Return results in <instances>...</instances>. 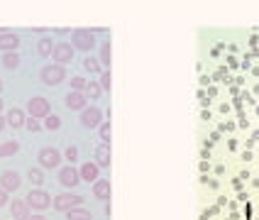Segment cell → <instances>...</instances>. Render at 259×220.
<instances>
[{
	"mask_svg": "<svg viewBox=\"0 0 259 220\" xmlns=\"http://www.w3.org/2000/svg\"><path fill=\"white\" fill-rule=\"evenodd\" d=\"M40 79H42L44 86H59L64 79H66V69L59 66V64H49L40 71Z\"/></svg>",
	"mask_w": 259,
	"mask_h": 220,
	"instance_id": "6da1fadb",
	"label": "cell"
},
{
	"mask_svg": "<svg viewBox=\"0 0 259 220\" xmlns=\"http://www.w3.org/2000/svg\"><path fill=\"white\" fill-rule=\"evenodd\" d=\"M81 203H84V196H79V193H61V196H56L51 201V206L56 211H61V213H69V211L79 208Z\"/></svg>",
	"mask_w": 259,
	"mask_h": 220,
	"instance_id": "7a4b0ae2",
	"label": "cell"
},
{
	"mask_svg": "<svg viewBox=\"0 0 259 220\" xmlns=\"http://www.w3.org/2000/svg\"><path fill=\"white\" fill-rule=\"evenodd\" d=\"M71 46L74 49H81V51H90L95 46V37L90 30H74L71 32Z\"/></svg>",
	"mask_w": 259,
	"mask_h": 220,
	"instance_id": "3957f363",
	"label": "cell"
},
{
	"mask_svg": "<svg viewBox=\"0 0 259 220\" xmlns=\"http://www.w3.org/2000/svg\"><path fill=\"white\" fill-rule=\"evenodd\" d=\"M27 203H30V208H35V211H46L49 206H51V196L42 191V188H35V191H30V196L25 198Z\"/></svg>",
	"mask_w": 259,
	"mask_h": 220,
	"instance_id": "277c9868",
	"label": "cell"
},
{
	"mask_svg": "<svg viewBox=\"0 0 259 220\" xmlns=\"http://www.w3.org/2000/svg\"><path fill=\"white\" fill-rule=\"evenodd\" d=\"M37 162L42 164V169H56L61 164V152L59 149H51V147H44L37 157Z\"/></svg>",
	"mask_w": 259,
	"mask_h": 220,
	"instance_id": "5b68a950",
	"label": "cell"
},
{
	"mask_svg": "<svg viewBox=\"0 0 259 220\" xmlns=\"http://www.w3.org/2000/svg\"><path fill=\"white\" fill-rule=\"evenodd\" d=\"M27 110H30L32 118H46L49 115V100L42 98V95H35V98H30Z\"/></svg>",
	"mask_w": 259,
	"mask_h": 220,
	"instance_id": "8992f818",
	"label": "cell"
},
{
	"mask_svg": "<svg viewBox=\"0 0 259 220\" xmlns=\"http://www.w3.org/2000/svg\"><path fill=\"white\" fill-rule=\"evenodd\" d=\"M59 183H61L64 188H74V186L81 183V174H79L74 167H61V169H59Z\"/></svg>",
	"mask_w": 259,
	"mask_h": 220,
	"instance_id": "52a82bcc",
	"label": "cell"
},
{
	"mask_svg": "<svg viewBox=\"0 0 259 220\" xmlns=\"http://www.w3.org/2000/svg\"><path fill=\"white\" fill-rule=\"evenodd\" d=\"M100 118H103V113H100L98 108H84V110H81V125L88 128V130L100 128Z\"/></svg>",
	"mask_w": 259,
	"mask_h": 220,
	"instance_id": "ba28073f",
	"label": "cell"
},
{
	"mask_svg": "<svg viewBox=\"0 0 259 220\" xmlns=\"http://www.w3.org/2000/svg\"><path fill=\"white\" fill-rule=\"evenodd\" d=\"M20 183H22V178H20V174L17 172H2L0 174V188L2 191H7V193H12V191H17L20 188Z\"/></svg>",
	"mask_w": 259,
	"mask_h": 220,
	"instance_id": "9c48e42d",
	"label": "cell"
},
{
	"mask_svg": "<svg viewBox=\"0 0 259 220\" xmlns=\"http://www.w3.org/2000/svg\"><path fill=\"white\" fill-rule=\"evenodd\" d=\"M54 61L61 66V64H69L71 59H74V46L71 44H66V42H61V44H54Z\"/></svg>",
	"mask_w": 259,
	"mask_h": 220,
	"instance_id": "30bf717a",
	"label": "cell"
},
{
	"mask_svg": "<svg viewBox=\"0 0 259 220\" xmlns=\"http://www.w3.org/2000/svg\"><path fill=\"white\" fill-rule=\"evenodd\" d=\"M64 105H66L69 110H84V108H86V93H79V90L66 93Z\"/></svg>",
	"mask_w": 259,
	"mask_h": 220,
	"instance_id": "8fae6325",
	"label": "cell"
},
{
	"mask_svg": "<svg viewBox=\"0 0 259 220\" xmlns=\"http://www.w3.org/2000/svg\"><path fill=\"white\" fill-rule=\"evenodd\" d=\"M10 213H12V218L15 220H27L30 218V203L15 198V201L10 203Z\"/></svg>",
	"mask_w": 259,
	"mask_h": 220,
	"instance_id": "7c38bea8",
	"label": "cell"
},
{
	"mask_svg": "<svg viewBox=\"0 0 259 220\" xmlns=\"http://www.w3.org/2000/svg\"><path fill=\"white\" fill-rule=\"evenodd\" d=\"M93 196L98 201H110V181L108 178H98L93 183Z\"/></svg>",
	"mask_w": 259,
	"mask_h": 220,
	"instance_id": "4fadbf2b",
	"label": "cell"
},
{
	"mask_svg": "<svg viewBox=\"0 0 259 220\" xmlns=\"http://www.w3.org/2000/svg\"><path fill=\"white\" fill-rule=\"evenodd\" d=\"M20 46V37L12 35V32H0V49L7 54V51H15Z\"/></svg>",
	"mask_w": 259,
	"mask_h": 220,
	"instance_id": "5bb4252c",
	"label": "cell"
},
{
	"mask_svg": "<svg viewBox=\"0 0 259 220\" xmlns=\"http://www.w3.org/2000/svg\"><path fill=\"white\" fill-rule=\"evenodd\" d=\"M95 164L98 167H110V147L108 144H98V149H95Z\"/></svg>",
	"mask_w": 259,
	"mask_h": 220,
	"instance_id": "9a60e30c",
	"label": "cell"
},
{
	"mask_svg": "<svg viewBox=\"0 0 259 220\" xmlns=\"http://www.w3.org/2000/svg\"><path fill=\"white\" fill-rule=\"evenodd\" d=\"M81 181H98V164H93V162H86L84 167H81Z\"/></svg>",
	"mask_w": 259,
	"mask_h": 220,
	"instance_id": "2e32d148",
	"label": "cell"
},
{
	"mask_svg": "<svg viewBox=\"0 0 259 220\" xmlns=\"http://www.w3.org/2000/svg\"><path fill=\"white\" fill-rule=\"evenodd\" d=\"M27 120H25V113L20 110V108H12L10 113H7V125H12V128H22Z\"/></svg>",
	"mask_w": 259,
	"mask_h": 220,
	"instance_id": "e0dca14e",
	"label": "cell"
},
{
	"mask_svg": "<svg viewBox=\"0 0 259 220\" xmlns=\"http://www.w3.org/2000/svg\"><path fill=\"white\" fill-rule=\"evenodd\" d=\"M2 66H5L7 71H15V69L20 66V54H17V51H7V54H2Z\"/></svg>",
	"mask_w": 259,
	"mask_h": 220,
	"instance_id": "ac0fdd59",
	"label": "cell"
},
{
	"mask_svg": "<svg viewBox=\"0 0 259 220\" xmlns=\"http://www.w3.org/2000/svg\"><path fill=\"white\" fill-rule=\"evenodd\" d=\"M84 69H86L88 74H103L100 61H98V59H93V56H86V59H84Z\"/></svg>",
	"mask_w": 259,
	"mask_h": 220,
	"instance_id": "d6986e66",
	"label": "cell"
},
{
	"mask_svg": "<svg viewBox=\"0 0 259 220\" xmlns=\"http://www.w3.org/2000/svg\"><path fill=\"white\" fill-rule=\"evenodd\" d=\"M17 149H20V142H15V139L2 142V144H0V157H10V154H15Z\"/></svg>",
	"mask_w": 259,
	"mask_h": 220,
	"instance_id": "ffe728a7",
	"label": "cell"
},
{
	"mask_svg": "<svg viewBox=\"0 0 259 220\" xmlns=\"http://www.w3.org/2000/svg\"><path fill=\"white\" fill-rule=\"evenodd\" d=\"M100 66H103V71H108V66H110V42L100 46Z\"/></svg>",
	"mask_w": 259,
	"mask_h": 220,
	"instance_id": "44dd1931",
	"label": "cell"
},
{
	"mask_svg": "<svg viewBox=\"0 0 259 220\" xmlns=\"http://www.w3.org/2000/svg\"><path fill=\"white\" fill-rule=\"evenodd\" d=\"M44 128H46V130H59V128H61V118H59V115H54V113H51V115H46V118H44Z\"/></svg>",
	"mask_w": 259,
	"mask_h": 220,
	"instance_id": "7402d4cb",
	"label": "cell"
},
{
	"mask_svg": "<svg viewBox=\"0 0 259 220\" xmlns=\"http://www.w3.org/2000/svg\"><path fill=\"white\" fill-rule=\"evenodd\" d=\"M37 51H40V56H49V54H54V46H51V40H49V37H44V40H40V46H37Z\"/></svg>",
	"mask_w": 259,
	"mask_h": 220,
	"instance_id": "603a6c76",
	"label": "cell"
},
{
	"mask_svg": "<svg viewBox=\"0 0 259 220\" xmlns=\"http://www.w3.org/2000/svg\"><path fill=\"white\" fill-rule=\"evenodd\" d=\"M100 90H103V88H100V84H95V81H88V84H86V90H84V93H86V98H93V100H95V98L100 95Z\"/></svg>",
	"mask_w": 259,
	"mask_h": 220,
	"instance_id": "cb8c5ba5",
	"label": "cell"
},
{
	"mask_svg": "<svg viewBox=\"0 0 259 220\" xmlns=\"http://www.w3.org/2000/svg\"><path fill=\"white\" fill-rule=\"evenodd\" d=\"M27 176H30V181H32L35 186H42V183H44L42 169H30V172H27Z\"/></svg>",
	"mask_w": 259,
	"mask_h": 220,
	"instance_id": "d4e9b609",
	"label": "cell"
},
{
	"mask_svg": "<svg viewBox=\"0 0 259 220\" xmlns=\"http://www.w3.org/2000/svg\"><path fill=\"white\" fill-rule=\"evenodd\" d=\"M69 220H90V213L81 211V208H74V211H69Z\"/></svg>",
	"mask_w": 259,
	"mask_h": 220,
	"instance_id": "484cf974",
	"label": "cell"
},
{
	"mask_svg": "<svg viewBox=\"0 0 259 220\" xmlns=\"http://www.w3.org/2000/svg\"><path fill=\"white\" fill-rule=\"evenodd\" d=\"M64 157H66L69 162H76V159H79V147H76V144H69V147L64 149Z\"/></svg>",
	"mask_w": 259,
	"mask_h": 220,
	"instance_id": "4316f807",
	"label": "cell"
},
{
	"mask_svg": "<svg viewBox=\"0 0 259 220\" xmlns=\"http://www.w3.org/2000/svg\"><path fill=\"white\" fill-rule=\"evenodd\" d=\"M86 84H88V81H84L81 76H74V79H71V88H74V90H79V93H84V90H86Z\"/></svg>",
	"mask_w": 259,
	"mask_h": 220,
	"instance_id": "83f0119b",
	"label": "cell"
},
{
	"mask_svg": "<svg viewBox=\"0 0 259 220\" xmlns=\"http://www.w3.org/2000/svg\"><path fill=\"white\" fill-rule=\"evenodd\" d=\"M100 139H103V144L110 142V123H100Z\"/></svg>",
	"mask_w": 259,
	"mask_h": 220,
	"instance_id": "f1b7e54d",
	"label": "cell"
},
{
	"mask_svg": "<svg viewBox=\"0 0 259 220\" xmlns=\"http://www.w3.org/2000/svg\"><path fill=\"white\" fill-rule=\"evenodd\" d=\"M100 88L103 90H110V71H103L100 74Z\"/></svg>",
	"mask_w": 259,
	"mask_h": 220,
	"instance_id": "f546056e",
	"label": "cell"
},
{
	"mask_svg": "<svg viewBox=\"0 0 259 220\" xmlns=\"http://www.w3.org/2000/svg\"><path fill=\"white\" fill-rule=\"evenodd\" d=\"M25 128H27L30 132H40V130H42V125L37 123V118H30V120L25 123Z\"/></svg>",
	"mask_w": 259,
	"mask_h": 220,
	"instance_id": "4dcf8cb0",
	"label": "cell"
},
{
	"mask_svg": "<svg viewBox=\"0 0 259 220\" xmlns=\"http://www.w3.org/2000/svg\"><path fill=\"white\" fill-rule=\"evenodd\" d=\"M232 188H237V191H242V178H232Z\"/></svg>",
	"mask_w": 259,
	"mask_h": 220,
	"instance_id": "1f68e13d",
	"label": "cell"
},
{
	"mask_svg": "<svg viewBox=\"0 0 259 220\" xmlns=\"http://www.w3.org/2000/svg\"><path fill=\"white\" fill-rule=\"evenodd\" d=\"M5 201H7V191H2V188H0V208L5 206Z\"/></svg>",
	"mask_w": 259,
	"mask_h": 220,
	"instance_id": "d6a6232c",
	"label": "cell"
},
{
	"mask_svg": "<svg viewBox=\"0 0 259 220\" xmlns=\"http://www.w3.org/2000/svg\"><path fill=\"white\" fill-rule=\"evenodd\" d=\"M208 169H211V162H201V172H203V174H206V172H208Z\"/></svg>",
	"mask_w": 259,
	"mask_h": 220,
	"instance_id": "836d02e7",
	"label": "cell"
},
{
	"mask_svg": "<svg viewBox=\"0 0 259 220\" xmlns=\"http://www.w3.org/2000/svg\"><path fill=\"white\" fill-rule=\"evenodd\" d=\"M206 186H211V188H217V181H216V178H208V181H206Z\"/></svg>",
	"mask_w": 259,
	"mask_h": 220,
	"instance_id": "e575fe53",
	"label": "cell"
},
{
	"mask_svg": "<svg viewBox=\"0 0 259 220\" xmlns=\"http://www.w3.org/2000/svg\"><path fill=\"white\" fill-rule=\"evenodd\" d=\"M208 157H211V152H208V149H201V159H203V162H206V159H208Z\"/></svg>",
	"mask_w": 259,
	"mask_h": 220,
	"instance_id": "d590c367",
	"label": "cell"
},
{
	"mask_svg": "<svg viewBox=\"0 0 259 220\" xmlns=\"http://www.w3.org/2000/svg\"><path fill=\"white\" fill-rule=\"evenodd\" d=\"M252 159V152H242V162H250Z\"/></svg>",
	"mask_w": 259,
	"mask_h": 220,
	"instance_id": "8d00e7d4",
	"label": "cell"
},
{
	"mask_svg": "<svg viewBox=\"0 0 259 220\" xmlns=\"http://www.w3.org/2000/svg\"><path fill=\"white\" fill-rule=\"evenodd\" d=\"M220 206H227V198H225V196H220V198H217V208H220Z\"/></svg>",
	"mask_w": 259,
	"mask_h": 220,
	"instance_id": "74e56055",
	"label": "cell"
},
{
	"mask_svg": "<svg viewBox=\"0 0 259 220\" xmlns=\"http://www.w3.org/2000/svg\"><path fill=\"white\" fill-rule=\"evenodd\" d=\"M27 220H46V218H44V216H30Z\"/></svg>",
	"mask_w": 259,
	"mask_h": 220,
	"instance_id": "f35d334b",
	"label": "cell"
},
{
	"mask_svg": "<svg viewBox=\"0 0 259 220\" xmlns=\"http://www.w3.org/2000/svg\"><path fill=\"white\" fill-rule=\"evenodd\" d=\"M2 128H5V120H2V118H0V132H2Z\"/></svg>",
	"mask_w": 259,
	"mask_h": 220,
	"instance_id": "ab89813d",
	"label": "cell"
},
{
	"mask_svg": "<svg viewBox=\"0 0 259 220\" xmlns=\"http://www.w3.org/2000/svg\"><path fill=\"white\" fill-rule=\"evenodd\" d=\"M0 110H2V100H0Z\"/></svg>",
	"mask_w": 259,
	"mask_h": 220,
	"instance_id": "60d3db41",
	"label": "cell"
},
{
	"mask_svg": "<svg viewBox=\"0 0 259 220\" xmlns=\"http://www.w3.org/2000/svg\"><path fill=\"white\" fill-rule=\"evenodd\" d=\"M0 90H2V81H0Z\"/></svg>",
	"mask_w": 259,
	"mask_h": 220,
	"instance_id": "b9f144b4",
	"label": "cell"
},
{
	"mask_svg": "<svg viewBox=\"0 0 259 220\" xmlns=\"http://www.w3.org/2000/svg\"><path fill=\"white\" fill-rule=\"evenodd\" d=\"M257 115H259V108H257Z\"/></svg>",
	"mask_w": 259,
	"mask_h": 220,
	"instance_id": "7bdbcfd3",
	"label": "cell"
}]
</instances>
